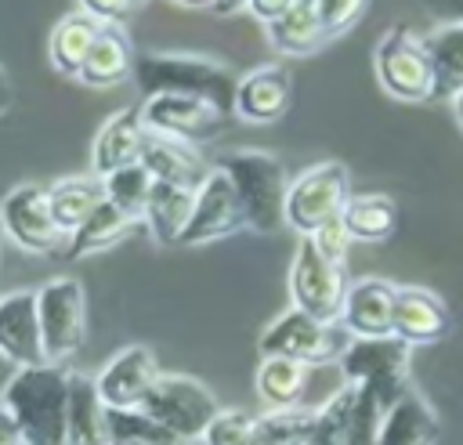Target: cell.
I'll use <instances>...</instances> for the list:
<instances>
[{
  "instance_id": "31",
  "label": "cell",
  "mask_w": 463,
  "mask_h": 445,
  "mask_svg": "<svg viewBox=\"0 0 463 445\" xmlns=\"http://www.w3.org/2000/svg\"><path fill=\"white\" fill-rule=\"evenodd\" d=\"M427 58L434 65L438 94H459L463 90V25H438L423 36Z\"/></svg>"
},
{
  "instance_id": "50",
  "label": "cell",
  "mask_w": 463,
  "mask_h": 445,
  "mask_svg": "<svg viewBox=\"0 0 463 445\" xmlns=\"http://www.w3.org/2000/svg\"><path fill=\"white\" fill-rule=\"evenodd\" d=\"M297 4H318V0H297Z\"/></svg>"
},
{
  "instance_id": "52",
  "label": "cell",
  "mask_w": 463,
  "mask_h": 445,
  "mask_svg": "<svg viewBox=\"0 0 463 445\" xmlns=\"http://www.w3.org/2000/svg\"><path fill=\"white\" fill-rule=\"evenodd\" d=\"M0 297H4V293H0Z\"/></svg>"
},
{
  "instance_id": "44",
  "label": "cell",
  "mask_w": 463,
  "mask_h": 445,
  "mask_svg": "<svg viewBox=\"0 0 463 445\" xmlns=\"http://www.w3.org/2000/svg\"><path fill=\"white\" fill-rule=\"evenodd\" d=\"M14 109V80H11V72L0 65V116H7Z\"/></svg>"
},
{
  "instance_id": "9",
  "label": "cell",
  "mask_w": 463,
  "mask_h": 445,
  "mask_svg": "<svg viewBox=\"0 0 463 445\" xmlns=\"http://www.w3.org/2000/svg\"><path fill=\"white\" fill-rule=\"evenodd\" d=\"M141 409L174 438H203L210 420L221 412L217 398L195 376H184V373H159Z\"/></svg>"
},
{
  "instance_id": "8",
  "label": "cell",
  "mask_w": 463,
  "mask_h": 445,
  "mask_svg": "<svg viewBox=\"0 0 463 445\" xmlns=\"http://www.w3.org/2000/svg\"><path fill=\"white\" fill-rule=\"evenodd\" d=\"M347 275L340 264L326 260L318 246L300 235L293 264H289V300L297 311L318 318V322H340L344 297H347Z\"/></svg>"
},
{
  "instance_id": "48",
  "label": "cell",
  "mask_w": 463,
  "mask_h": 445,
  "mask_svg": "<svg viewBox=\"0 0 463 445\" xmlns=\"http://www.w3.org/2000/svg\"><path fill=\"white\" fill-rule=\"evenodd\" d=\"M170 445H203V438H177V441H170Z\"/></svg>"
},
{
  "instance_id": "41",
  "label": "cell",
  "mask_w": 463,
  "mask_h": 445,
  "mask_svg": "<svg viewBox=\"0 0 463 445\" xmlns=\"http://www.w3.org/2000/svg\"><path fill=\"white\" fill-rule=\"evenodd\" d=\"M438 25H463V0H420Z\"/></svg>"
},
{
  "instance_id": "28",
  "label": "cell",
  "mask_w": 463,
  "mask_h": 445,
  "mask_svg": "<svg viewBox=\"0 0 463 445\" xmlns=\"http://www.w3.org/2000/svg\"><path fill=\"white\" fill-rule=\"evenodd\" d=\"M307 383L311 369L293 358H260L257 365V394L268 409H304Z\"/></svg>"
},
{
  "instance_id": "25",
  "label": "cell",
  "mask_w": 463,
  "mask_h": 445,
  "mask_svg": "<svg viewBox=\"0 0 463 445\" xmlns=\"http://www.w3.org/2000/svg\"><path fill=\"white\" fill-rule=\"evenodd\" d=\"M268 40L279 54H311L329 40L318 4H293L286 14L268 22Z\"/></svg>"
},
{
  "instance_id": "4",
  "label": "cell",
  "mask_w": 463,
  "mask_h": 445,
  "mask_svg": "<svg viewBox=\"0 0 463 445\" xmlns=\"http://www.w3.org/2000/svg\"><path fill=\"white\" fill-rule=\"evenodd\" d=\"M351 340L354 336L340 322H318V318L289 308L260 333V358H293V362L315 369V365L340 362Z\"/></svg>"
},
{
  "instance_id": "37",
  "label": "cell",
  "mask_w": 463,
  "mask_h": 445,
  "mask_svg": "<svg viewBox=\"0 0 463 445\" xmlns=\"http://www.w3.org/2000/svg\"><path fill=\"white\" fill-rule=\"evenodd\" d=\"M253 412L221 409L203 431V445H253Z\"/></svg>"
},
{
  "instance_id": "16",
  "label": "cell",
  "mask_w": 463,
  "mask_h": 445,
  "mask_svg": "<svg viewBox=\"0 0 463 445\" xmlns=\"http://www.w3.org/2000/svg\"><path fill=\"white\" fill-rule=\"evenodd\" d=\"M394 293H398V286L387 282V279H380V275H365V279L351 282L347 286V297H344L340 326L354 340L391 336V326H394Z\"/></svg>"
},
{
  "instance_id": "47",
  "label": "cell",
  "mask_w": 463,
  "mask_h": 445,
  "mask_svg": "<svg viewBox=\"0 0 463 445\" xmlns=\"http://www.w3.org/2000/svg\"><path fill=\"white\" fill-rule=\"evenodd\" d=\"M452 101H456V119H459V130H463V90L452 94Z\"/></svg>"
},
{
  "instance_id": "39",
  "label": "cell",
  "mask_w": 463,
  "mask_h": 445,
  "mask_svg": "<svg viewBox=\"0 0 463 445\" xmlns=\"http://www.w3.org/2000/svg\"><path fill=\"white\" fill-rule=\"evenodd\" d=\"M362 11H365V0H318V14H322L329 36L351 29Z\"/></svg>"
},
{
  "instance_id": "11",
  "label": "cell",
  "mask_w": 463,
  "mask_h": 445,
  "mask_svg": "<svg viewBox=\"0 0 463 445\" xmlns=\"http://www.w3.org/2000/svg\"><path fill=\"white\" fill-rule=\"evenodd\" d=\"M141 123L152 134H166V137H177V141H188V145L199 148V145L213 141L224 130L228 116L221 109H213L210 101H203V98L156 94V98H145Z\"/></svg>"
},
{
  "instance_id": "30",
  "label": "cell",
  "mask_w": 463,
  "mask_h": 445,
  "mask_svg": "<svg viewBox=\"0 0 463 445\" xmlns=\"http://www.w3.org/2000/svg\"><path fill=\"white\" fill-rule=\"evenodd\" d=\"M344 228L351 239L358 242H383L394 235V224H398V206L391 195H380V192H362V195H351L344 213H340Z\"/></svg>"
},
{
  "instance_id": "22",
  "label": "cell",
  "mask_w": 463,
  "mask_h": 445,
  "mask_svg": "<svg viewBox=\"0 0 463 445\" xmlns=\"http://www.w3.org/2000/svg\"><path fill=\"white\" fill-rule=\"evenodd\" d=\"M65 445H109V409L98 398L94 376L69 373V409H65Z\"/></svg>"
},
{
  "instance_id": "12",
  "label": "cell",
  "mask_w": 463,
  "mask_h": 445,
  "mask_svg": "<svg viewBox=\"0 0 463 445\" xmlns=\"http://www.w3.org/2000/svg\"><path fill=\"white\" fill-rule=\"evenodd\" d=\"M0 224L4 235L22 246L25 253H51L65 239V232L54 224L47 188L43 185H18L0 203Z\"/></svg>"
},
{
  "instance_id": "26",
  "label": "cell",
  "mask_w": 463,
  "mask_h": 445,
  "mask_svg": "<svg viewBox=\"0 0 463 445\" xmlns=\"http://www.w3.org/2000/svg\"><path fill=\"white\" fill-rule=\"evenodd\" d=\"M98 33H101V22H94L90 14H83V11H72V14H65L54 29H51V40H47V58H51V65L61 72V76H80V65H83V58H87V51L94 47V40H98Z\"/></svg>"
},
{
  "instance_id": "21",
  "label": "cell",
  "mask_w": 463,
  "mask_h": 445,
  "mask_svg": "<svg viewBox=\"0 0 463 445\" xmlns=\"http://www.w3.org/2000/svg\"><path fill=\"white\" fill-rule=\"evenodd\" d=\"M134 47L127 40V33L119 25H101L94 47L87 51L83 65H80V83L90 87V90H109V87H119L123 80L134 76Z\"/></svg>"
},
{
  "instance_id": "29",
  "label": "cell",
  "mask_w": 463,
  "mask_h": 445,
  "mask_svg": "<svg viewBox=\"0 0 463 445\" xmlns=\"http://www.w3.org/2000/svg\"><path fill=\"white\" fill-rule=\"evenodd\" d=\"M105 199V188H101V177H61L47 188V203H51V213H54V224L65 232V239L90 217V210Z\"/></svg>"
},
{
  "instance_id": "38",
  "label": "cell",
  "mask_w": 463,
  "mask_h": 445,
  "mask_svg": "<svg viewBox=\"0 0 463 445\" xmlns=\"http://www.w3.org/2000/svg\"><path fill=\"white\" fill-rule=\"evenodd\" d=\"M315 246H318V253L326 257V260H333V264H340L344 268V260H347V250H351V235H347V228H344V221L336 217V221H329V224H322L315 235H307Z\"/></svg>"
},
{
  "instance_id": "15",
  "label": "cell",
  "mask_w": 463,
  "mask_h": 445,
  "mask_svg": "<svg viewBox=\"0 0 463 445\" xmlns=\"http://www.w3.org/2000/svg\"><path fill=\"white\" fill-rule=\"evenodd\" d=\"M0 355L14 369L47 362L36 315V289H14L0 297Z\"/></svg>"
},
{
  "instance_id": "5",
  "label": "cell",
  "mask_w": 463,
  "mask_h": 445,
  "mask_svg": "<svg viewBox=\"0 0 463 445\" xmlns=\"http://www.w3.org/2000/svg\"><path fill=\"white\" fill-rule=\"evenodd\" d=\"M373 65H376V80L380 87L398 98V101H430L438 98V80H434V65L427 58L423 36H416L409 25H391L376 51H373Z\"/></svg>"
},
{
  "instance_id": "23",
  "label": "cell",
  "mask_w": 463,
  "mask_h": 445,
  "mask_svg": "<svg viewBox=\"0 0 463 445\" xmlns=\"http://www.w3.org/2000/svg\"><path fill=\"white\" fill-rule=\"evenodd\" d=\"M441 438V423L434 416V409L423 402L420 391H405L380 423V438L376 445H438Z\"/></svg>"
},
{
  "instance_id": "45",
  "label": "cell",
  "mask_w": 463,
  "mask_h": 445,
  "mask_svg": "<svg viewBox=\"0 0 463 445\" xmlns=\"http://www.w3.org/2000/svg\"><path fill=\"white\" fill-rule=\"evenodd\" d=\"M11 376H14V365L0 355V402H4V391H7V383H11Z\"/></svg>"
},
{
  "instance_id": "19",
  "label": "cell",
  "mask_w": 463,
  "mask_h": 445,
  "mask_svg": "<svg viewBox=\"0 0 463 445\" xmlns=\"http://www.w3.org/2000/svg\"><path fill=\"white\" fill-rule=\"evenodd\" d=\"M152 181H166V185H181V188H199L206 181V174L213 170L203 152L188 141H177V137H166V134H152L145 130V141H141V159H137Z\"/></svg>"
},
{
  "instance_id": "36",
  "label": "cell",
  "mask_w": 463,
  "mask_h": 445,
  "mask_svg": "<svg viewBox=\"0 0 463 445\" xmlns=\"http://www.w3.org/2000/svg\"><path fill=\"white\" fill-rule=\"evenodd\" d=\"M391 405H383V398L369 387H358V402L351 409V420H347V434H344V445H376L380 438V423H383V412Z\"/></svg>"
},
{
  "instance_id": "32",
  "label": "cell",
  "mask_w": 463,
  "mask_h": 445,
  "mask_svg": "<svg viewBox=\"0 0 463 445\" xmlns=\"http://www.w3.org/2000/svg\"><path fill=\"white\" fill-rule=\"evenodd\" d=\"M354 402H358V387L354 383H340L322 405H315L311 409V438H307V445H344Z\"/></svg>"
},
{
  "instance_id": "2",
  "label": "cell",
  "mask_w": 463,
  "mask_h": 445,
  "mask_svg": "<svg viewBox=\"0 0 463 445\" xmlns=\"http://www.w3.org/2000/svg\"><path fill=\"white\" fill-rule=\"evenodd\" d=\"M0 405L14 416L25 445H65L69 369L51 362L14 369Z\"/></svg>"
},
{
  "instance_id": "27",
  "label": "cell",
  "mask_w": 463,
  "mask_h": 445,
  "mask_svg": "<svg viewBox=\"0 0 463 445\" xmlns=\"http://www.w3.org/2000/svg\"><path fill=\"white\" fill-rule=\"evenodd\" d=\"M134 224H141V221H134L130 213H123V210L112 206L109 199H101V203L90 210V217L69 235L65 257H90V253H101V250L123 242Z\"/></svg>"
},
{
  "instance_id": "13",
  "label": "cell",
  "mask_w": 463,
  "mask_h": 445,
  "mask_svg": "<svg viewBox=\"0 0 463 445\" xmlns=\"http://www.w3.org/2000/svg\"><path fill=\"white\" fill-rule=\"evenodd\" d=\"M159 373L163 369H159L152 347L130 344V347H119L94 373V387H98V398L105 402V409H141L148 391L156 387Z\"/></svg>"
},
{
  "instance_id": "49",
  "label": "cell",
  "mask_w": 463,
  "mask_h": 445,
  "mask_svg": "<svg viewBox=\"0 0 463 445\" xmlns=\"http://www.w3.org/2000/svg\"><path fill=\"white\" fill-rule=\"evenodd\" d=\"M4 239H7V235H4V224H0V250H4Z\"/></svg>"
},
{
  "instance_id": "42",
  "label": "cell",
  "mask_w": 463,
  "mask_h": 445,
  "mask_svg": "<svg viewBox=\"0 0 463 445\" xmlns=\"http://www.w3.org/2000/svg\"><path fill=\"white\" fill-rule=\"evenodd\" d=\"M293 4H297V0H246V11H250L257 22L268 25V22H275L279 14H286Z\"/></svg>"
},
{
  "instance_id": "40",
  "label": "cell",
  "mask_w": 463,
  "mask_h": 445,
  "mask_svg": "<svg viewBox=\"0 0 463 445\" xmlns=\"http://www.w3.org/2000/svg\"><path fill=\"white\" fill-rule=\"evenodd\" d=\"M134 7H137L134 0H80V11L101 25H119Z\"/></svg>"
},
{
  "instance_id": "7",
  "label": "cell",
  "mask_w": 463,
  "mask_h": 445,
  "mask_svg": "<svg viewBox=\"0 0 463 445\" xmlns=\"http://www.w3.org/2000/svg\"><path fill=\"white\" fill-rule=\"evenodd\" d=\"M351 199V174L344 163L329 159L318 166H307L286 195V228L297 235H315L322 224L336 221Z\"/></svg>"
},
{
  "instance_id": "1",
  "label": "cell",
  "mask_w": 463,
  "mask_h": 445,
  "mask_svg": "<svg viewBox=\"0 0 463 445\" xmlns=\"http://www.w3.org/2000/svg\"><path fill=\"white\" fill-rule=\"evenodd\" d=\"M134 83L145 98L156 94H184V98H203L224 116L235 109V87L239 80L232 76L228 65L203 58V54H174V51H148L134 58Z\"/></svg>"
},
{
  "instance_id": "17",
  "label": "cell",
  "mask_w": 463,
  "mask_h": 445,
  "mask_svg": "<svg viewBox=\"0 0 463 445\" xmlns=\"http://www.w3.org/2000/svg\"><path fill=\"white\" fill-rule=\"evenodd\" d=\"M449 329H452V311L438 293L423 286H398L391 336H398L409 347H420V344H438Z\"/></svg>"
},
{
  "instance_id": "51",
  "label": "cell",
  "mask_w": 463,
  "mask_h": 445,
  "mask_svg": "<svg viewBox=\"0 0 463 445\" xmlns=\"http://www.w3.org/2000/svg\"><path fill=\"white\" fill-rule=\"evenodd\" d=\"M134 4H141V0H134Z\"/></svg>"
},
{
  "instance_id": "33",
  "label": "cell",
  "mask_w": 463,
  "mask_h": 445,
  "mask_svg": "<svg viewBox=\"0 0 463 445\" xmlns=\"http://www.w3.org/2000/svg\"><path fill=\"white\" fill-rule=\"evenodd\" d=\"M311 409H268L253 420V445H307Z\"/></svg>"
},
{
  "instance_id": "43",
  "label": "cell",
  "mask_w": 463,
  "mask_h": 445,
  "mask_svg": "<svg viewBox=\"0 0 463 445\" xmlns=\"http://www.w3.org/2000/svg\"><path fill=\"white\" fill-rule=\"evenodd\" d=\"M0 445H25V438H22V431H18V423H14V416L0 405Z\"/></svg>"
},
{
  "instance_id": "46",
  "label": "cell",
  "mask_w": 463,
  "mask_h": 445,
  "mask_svg": "<svg viewBox=\"0 0 463 445\" xmlns=\"http://www.w3.org/2000/svg\"><path fill=\"white\" fill-rule=\"evenodd\" d=\"M174 4H181V7H217L221 0H174Z\"/></svg>"
},
{
  "instance_id": "24",
  "label": "cell",
  "mask_w": 463,
  "mask_h": 445,
  "mask_svg": "<svg viewBox=\"0 0 463 445\" xmlns=\"http://www.w3.org/2000/svg\"><path fill=\"white\" fill-rule=\"evenodd\" d=\"M192 203H195V192L192 188L156 181L152 192H148L141 224L148 228V235L159 246H181V235H184L188 217H192Z\"/></svg>"
},
{
  "instance_id": "10",
  "label": "cell",
  "mask_w": 463,
  "mask_h": 445,
  "mask_svg": "<svg viewBox=\"0 0 463 445\" xmlns=\"http://www.w3.org/2000/svg\"><path fill=\"white\" fill-rule=\"evenodd\" d=\"M409 344H402L398 336H376V340H351L344 358L336 362L344 373V383L354 387H369L383 398V405H394L405 391V369H409Z\"/></svg>"
},
{
  "instance_id": "34",
  "label": "cell",
  "mask_w": 463,
  "mask_h": 445,
  "mask_svg": "<svg viewBox=\"0 0 463 445\" xmlns=\"http://www.w3.org/2000/svg\"><path fill=\"white\" fill-rule=\"evenodd\" d=\"M152 174L141 166V163H130L123 170H112L109 177H101V188H105V199L112 206H119L123 213H130L134 221L145 217V203H148V192H152Z\"/></svg>"
},
{
  "instance_id": "14",
  "label": "cell",
  "mask_w": 463,
  "mask_h": 445,
  "mask_svg": "<svg viewBox=\"0 0 463 445\" xmlns=\"http://www.w3.org/2000/svg\"><path fill=\"white\" fill-rule=\"evenodd\" d=\"M239 228H246L239 195H235L228 174L213 166L206 174V181L195 188V203H192V217H188V228L181 235V246H203V242L235 235Z\"/></svg>"
},
{
  "instance_id": "6",
  "label": "cell",
  "mask_w": 463,
  "mask_h": 445,
  "mask_svg": "<svg viewBox=\"0 0 463 445\" xmlns=\"http://www.w3.org/2000/svg\"><path fill=\"white\" fill-rule=\"evenodd\" d=\"M36 315H40V336H43V355L51 365H65L87 336V297L80 279L58 275L47 279L36 289Z\"/></svg>"
},
{
  "instance_id": "20",
  "label": "cell",
  "mask_w": 463,
  "mask_h": 445,
  "mask_svg": "<svg viewBox=\"0 0 463 445\" xmlns=\"http://www.w3.org/2000/svg\"><path fill=\"white\" fill-rule=\"evenodd\" d=\"M141 141H145V123H141V109L127 105L119 112H112L101 130L94 134L90 145V170L94 177H109L112 170H123L130 163L141 159Z\"/></svg>"
},
{
  "instance_id": "3",
  "label": "cell",
  "mask_w": 463,
  "mask_h": 445,
  "mask_svg": "<svg viewBox=\"0 0 463 445\" xmlns=\"http://www.w3.org/2000/svg\"><path fill=\"white\" fill-rule=\"evenodd\" d=\"M217 170L228 174V181H232V188L239 195L246 228H253L260 235H271V232L286 228L289 181H286L282 163L271 152L242 148V152H232V156L217 159Z\"/></svg>"
},
{
  "instance_id": "18",
  "label": "cell",
  "mask_w": 463,
  "mask_h": 445,
  "mask_svg": "<svg viewBox=\"0 0 463 445\" xmlns=\"http://www.w3.org/2000/svg\"><path fill=\"white\" fill-rule=\"evenodd\" d=\"M289 101H293V76L282 65H260L239 80L232 112L242 123H275L289 112Z\"/></svg>"
},
{
  "instance_id": "35",
  "label": "cell",
  "mask_w": 463,
  "mask_h": 445,
  "mask_svg": "<svg viewBox=\"0 0 463 445\" xmlns=\"http://www.w3.org/2000/svg\"><path fill=\"white\" fill-rule=\"evenodd\" d=\"M177 441L145 409H109V445H170Z\"/></svg>"
}]
</instances>
